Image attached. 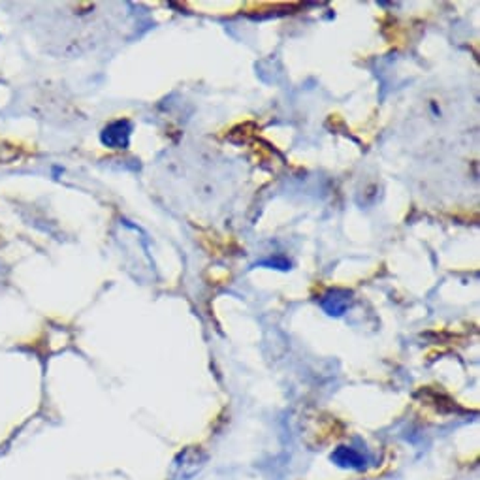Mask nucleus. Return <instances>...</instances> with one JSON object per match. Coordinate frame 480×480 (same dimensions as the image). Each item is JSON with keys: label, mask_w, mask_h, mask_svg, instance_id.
<instances>
[{"label": "nucleus", "mask_w": 480, "mask_h": 480, "mask_svg": "<svg viewBox=\"0 0 480 480\" xmlns=\"http://www.w3.org/2000/svg\"><path fill=\"white\" fill-rule=\"evenodd\" d=\"M130 134H132V123L126 119H119L102 130L100 140L110 149H126L130 143Z\"/></svg>", "instance_id": "obj_1"}, {"label": "nucleus", "mask_w": 480, "mask_h": 480, "mask_svg": "<svg viewBox=\"0 0 480 480\" xmlns=\"http://www.w3.org/2000/svg\"><path fill=\"white\" fill-rule=\"evenodd\" d=\"M331 461L338 463L339 467L347 469H363V465L367 463V460L360 454L356 448L351 447H339L333 454H331Z\"/></svg>", "instance_id": "obj_2"}, {"label": "nucleus", "mask_w": 480, "mask_h": 480, "mask_svg": "<svg viewBox=\"0 0 480 480\" xmlns=\"http://www.w3.org/2000/svg\"><path fill=\"white\" fill-rule=\"evenodd\" d=\"M339 294L341 292L336 290V292H330L328 296H324V299H322V301H331V305H326L324 307L326 311H328V315H341V313L347 309V301H349V298L339 301Z\"/></svg>", "instance_id": "obj_3"}]
</instances>
